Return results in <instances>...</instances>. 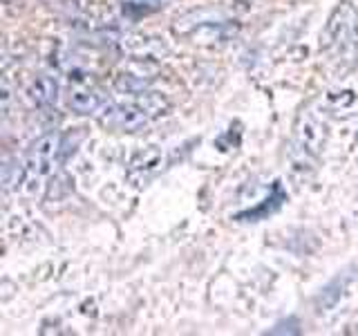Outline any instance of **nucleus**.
<instances>
[{"mask_svg":"<svg viewBox=\"0 0 358 336\" xmlns=\"http://www.w3.org/2000/svg\"><path fill=\"white\" fill-rule=\"evenodd\" d=\"M155 74H157V65H152L150 59H139L126 72L117 76V88L126 90V92H143L145 83L152 81Z\"/></svg>","mask_w":358,"mask_h":336,"instance_id":"7","label":"nucleus"},{"mask_svg":"<svg viewBox=\"0 0 358 336\" xmlns=\"http://www.w3.org/2000/svg\"><path fill=\"white\" fill-rule=\"evenodd\" d=\"M63 160V134L48 132L34 141L22 160V186L27 193H38L50 182V177L56 173V166Z\"/></svg>","mask_w":358,"mask_h":336,"instance_id":"2","label":"nucleus"},{"mask_svg":"<svg viewBox=\"0 0 358 336\" xmlns=\"http://www.w3.org/2000/svg\"><path fill=\"white\" fill-rule=\"evenodd\" d=\"M168 110H171V101H168L166 94L139 92L134 99L123 101V104H106L101 108L99 121L112 130L134 132L157 119H162Z\"/></svg>","mask_w":358,"mask_h":336,"instance_id":"1","label":"nucleus"},{"mask_svg":"<svg viewBox=\"0 0 358 336\" xmlns=\"http://www.w3.org/2000/svg\"><path fill=\"white\" fill-rule=\"evenodd\" d=\"M356 332H358V330H356Z\"/></svg>","mask_w":358,"mask_h":336,"instance_id":"11","label":"nucleus"},{"mask_svg":"<svg viewBox=\"0 0 358 336\" xmlns=\"http://www.w3.org/2000/svg\"><path fill=\"white\" fill-rule=\"evenodd\" d=\"M289 200L287 190L282 186V182H273L271 184V190H268V195L260 202V204H255L251 209L246 211H240L238 216H235V220L238 222H260V220H268L273 216V213H278L280 209H282V204Z\"/></svg>","mask_w":358,"mask_h":336,"instance_id":"5","label":"nucleus"},{"mask_svg":"<svg viewBox=\"0 0 358 336\" xmlns=\"http://www.w3.org/2000/svg\"><path fill=\"white\" fill-rule=\"evenodd\" d=\"M27 97L36 108H52L59 99V81L54 76L41 74L27 85Z\"/></svg>","mask_w":358,"mask_h":336,"instance_id":"8","label":"nucleus"},{"mask_svg":"<svg viewBox=\"0 0 358 336\" xmlns=\"http://www.w3.org/2000/svg\"><path fill=\"white\" fill-rule=\"evenodd\" d=\"M356 139H358V134H356Z\"/></svg>","mask_w":358,"mask_h":336,"instance_id":"10","label":"nucleus"},{"mask_svg":"<svg viewBox=\"0 0 358 336\" xmlns=\"http://www.w3.org/2000/svg\"><path fill=\"white\" fill-rule=\"evenodd\" d=\"M67 106H70L76 115H96V112H101V108L106 106V101L96 88L87 85V83H76L70 90Z\"/></svg>","mask_w":358,"mask_h":336,"instance_id":"6","label":"nucleus"},{"mask_svg":"<svg viewBox=\"0 0 358 336\" xmlns=\"http://www.w3.org/2000/svg\"><path fill=\"white\" fill-rule=\"evenodd\" d=\"M322 52L334 61H354L358 54V11L350 3H341L331 11L322 31Z\"/></svg>","mask_w":358,"mask_h":336,"instance_id":"3","label":"nucleus"},{"mask_svg":"<svg viewBox=\"0 0 358 336\" xmlns=\"http://www.w3.org/2000/svg\"><path fill=\"white\" fill-rule=\"evenodd\" d=\"M268 334H300V323L298 318L289 316L287 321H280L273 330H268Z\"/></svg>","mask_w":358,"mask_h":336,"instance_id":"9","label":"nucleus"},{"mask_svg":"<svg viewBox=\"0 0 358 336\" xmlns=\"http://www.w3.org/2000/svg\"><path fill=\"white\" fill-rule=\"evenodd\" d=\"M327 137H329V126L324 117L311 106L302 108L294 123V141L298 148L305 155L318 157L324 150V146H327Z\"/></svg>","mask_w":358,"mask_h":336,"instance_id":"4","label":"nucleus"}]
</instances>
